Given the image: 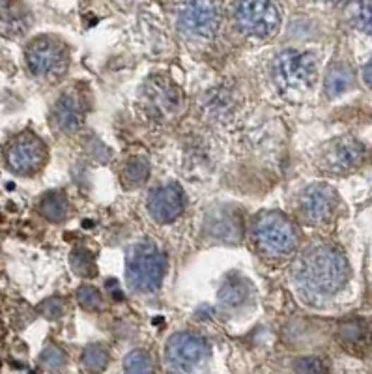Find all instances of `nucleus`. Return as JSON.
I'll use <instances>...</instances> for the list:
<instances>
[{
    "mask_svg": "<svg viewBox=\"0 0 372 374\" xmlns=\"http://www.w3.org/2000/svg\"><path fill=\"white\" fill-rule=\"evenodd\" d=\"M348 279L346 258L328 243L307 247L294 264V281L307 301H324L335 296Z\"/></svg>",
    "mask_w": 372,
    "mask_h": 374,
    "instance_id": "f257e3e1",
    "label": "nucleus"
},
{
    "mask_svg": "<svg viewBox=\"0 0 372 374\" xmlns=\"http://www.w3.org/2000/svg\"><path fill=\"white\" fill-rule=\"evenodd\" d=\"M37 212L43 219L51 221V223H62L69 214L68 198L60 191L45 193L37 203Z\"/></svg>",
    "mask_w": 372,
    "mask_h": 374,
    "instance_id": "f3484780",
    "label": "nucleus"
},
{
    "mask_svg": "<svg viewBox=\"0 0 372 374\" xmlns=\"http://www.w3.org/2000/svg\"><path fill=\"white\" fill-rule=\"evenodd\" d=\"M32 25V17L27 6L21 2H8L0 8V36L21 37Z\"/></svg>",
    "mask_w": 372,
    "mask_h": 374,
    "instance_id": "2eb2a0df",
    "label": "nucleus"
},
{
    "mask_svg": "<svg viewBox=\"0 0 372 374\" xmlns=\"http://www.w3.org/2000/svg\"><path fill=\"white\" fill-rule=\"evenodd\" d=\"M221 16L215 0H181L176 10V25L184 36L208 40L217 32Z\"/></svg>",
    "mask_w": 372,
    "mask_h": 374,
    "instance_id": "6e6552de",
    "label": "nucleus"
},
{
    "mask_svg": "<svg viewBox=\"0 0 372 374\" xmlns=\"http://www.w3.org/2000/svg\"><path fill=\"white\" fill-rule=\"evenodd\" d=\"M167 363L172 370L189 374L210 358V346L195 333L181 332L169 339L165 348Z\"/></svg>",
    "mask_w": 372,
    "mask_h": 374,
    "instance_id": "1a4fd4ad",
    "label": "nucleus"
},
{
    "mask_svg": "<svg viewBox=\"0 0 372 374\" xmlns=\"http://www.w3.org/2000/svg\"><path fill=\"white\" fill-rule=\"evenodd\" d=\"M69 264L73 267V272L77 275H83V277H92L96 275V264H94V258L88 255L83 249H77V251L71 253L69 257Z\"/></svg>",
    "mask_w": 372,
    "mask_h": 374,
    "instance_id": "393cba45",
    "label": "nucleus"
},
{
    "mask_svg": "<svg viewBox=\"0 0 372 374\" xmlns=\"http://www.w3.org/2000/svg\"><path fill=\"white\" fill-rule=\"evenodd\" d=\"M40 363L45 367L47 370H53V373H59V370H62L66 367V354L62 348L54 346V344H51V346L43 348L42 356H40Z\"/></svg>",
    "mask_w": 372,
    "mask_h": 374,
    "instance_id": "a878e982",
    "label": "nucleus"
},
{
    "mask_svg": "<svg viewBox=\"0 0 372 374\" xmlns=\"http://www.w3.org/2000/svg\"><path fill=\"white\" fill-rule=\"evenodd\" d=\"M204 109H206L208 114H212V116L215 118L227 116V114L232 111V97H230V92H208L206 99H204Z\"/></svg>",
    "mask_w": 372,
    "mask_h": 374,
    "instance_id": "412c9836",
    "label": "nucleus"
},
{
    "mask_svg": "<svg viewBox=\"0 0 372 374\" xmlns=\"http://www.w3.org/2000/svg\"><path fill=\"white\" fill-rule=\"evenodd\" d=\"M62 310H64V303H62V299L59 298L45 299V301L40 305V313H42L45 318H49V320L59 318V316L62 315Z\"/></svg>",
    "mask_w": 372,
    "mask_h": 374,
    "instance_id": "c756f323",
    "label": "nucleus"
},
{
    "mask_svg": "<svg viewBox=\"0 0 372 374\" xmlns=\"http://www.w3.org/2000/svg\"><path fill=\"white\" fill-rule=\"evenodd\" d=\"M167 272L165 255L150 240L137 241L128 253L126 277L135 292L152 294L157 292Z\"/></svg>",
    "mask_w": 372,
    "mask_h": 374,
    "instance_id": "f03ea898",
    "label": "nucleus"
},
{
    "mask_svg": "<svg viewBox=\"0 0 372 374\" xmlns=\"http://www.w3.org/2000/svg\"><path fill=\"white\" fill-rule=\"evenodd\" d=\"M352 80H354V73L346 64H335L331 66L328 75H325V94L328 97H337L340 94H344L348 88L352 86Z\"/></svg>",
    "mask_w": 372,
    "mask_h": 374,
    "instance_id": "6ab92c4d",
    "label": "nucleus"
},
{
    "mask_svg": "<svg viewBox=\"0 0 372 374\" xmlns=\"http://www.w3.org/2000/svg\"><path fill=\"white\" fill-rule=\"evenodd\" d=\"M77 301L83 309L86 310H100L103 309V298L100 290L94 289L92 284H83L77 290Z\"/></svg>",
    "mask_w": 372,
    "mask_h": 374,
    "instance_id": "bb28decb",
    "label": "nucleus"
},
{
    "mask_svg": "<svg viewBox=\"0 0 372 374\" xmlns=\"http://www.w3.org/2000/svg\"><path fill=\"white\" fill-rule=\"evenodd\" d=\"M208 232L221 241H238L241 238V219L236 212H227L224 208H219L217 212L208 215L206 221Z\"/></svg>",
    "mask_w": 372,
    "mask_h": 374,
    "instance_id": "dca6fc26",
    "label": "nucleus"
},
{
    "mask_svg": "<svg viewBox=\"0 0 372 374\" xmlns=\"http://www.w3.org/2000/svg\"><path fill=\"white\" fill-rule=\"evenodd\" d=\"M80 363L88 373H102L105 370V367L109 365V352L102 344H88L85 348V352L80 356Z\"/></svg>",
    "mask_w": 372,
    "mask_h": 374,
    "instance_id": "aec40b11",
    "label": "nucleus"
},
{
    "mask_svg": "<svg viewBox=\"0 0 372 374\" xmlns=\"http://www.w3.org/2000/svg\"><path fill=\"white\" fill-rule=\"evenodd\" d=\"M47 161V146L30 131L16 135L4 148V163L11 174L21 178L34 176Z\"/></svg>",
    "mask_w": 372,
    "mask_h": 374,
    "instance_id": "0eeeda50",
    "label": "nucleus"
},
{
    "mask_svg": "<svg viewBox=\"0 0 372 374\" xmlns=\"http://www.w3.org/2000/svg\"><path fill=\"white\" fill-rule=\"evenodd\" d=\"M86 118L83 97L75 92H64L54 103L53 122L62 133H75L83 128Z\"/></svg>",
    "mask_w": 372,
    "mask_h": 374,
    "instance_id": "4468645a",
    "label": "nucleus"
},
{
    "mask_svg": "<svg viewBox=\"0 0 372 374\" xmlns=\"http://www.w3.org/2000/svg\"><path fill=\"white\" fill-rule=\"evenodd\" d=\"M25 62L36 79H59L69 64L68 49L59 37L37 36L25 49Z\"/></svg>",
    "mask_w": 372,
    "mask_h": 374,
    "instance_id": "39448f33",
    "label": "nucleus"
},
{
    "mask_svg": "<svg viewBox=\"0 0 372 374\" xmlns=\"http://www.w3.org/2000/svg\"><path fill=\"white\" fill-rule=\"evenodd\" d=\"M292 367L298 374H328L330 373L328 363H325L324 359L314 358V356H305V358L294 359Z\"/></svg>",
    "mask_w": 372,
    "mask_h": 374,
    "instance_id": "cd10ccee",
    "label": "nucleus"
},
{
    "mask_svg": "<svg viewBox=\"0 0 372 374\" xmlns=\"http://www.w3.org/2000/svg\"><path fill=\"white\" fill-rule=\"evenodd\" d=\"M122 2H128V4H135V2H140V0H122Z\"/></svg>",
    "mask_w": 372,
    "mask_h": 374,
    "instance_id": "2f4dec72",
    "label": "nucleus"
},
{
    "mask_svg": "<svg viewBox=\"0 0 372 374\" xmlns=\"http://www.w3.org/2000/svg\"><path fill=\"white\" fill-rule=\"evenodd\" d=\"M339 195L328 183L307 186L298 197V212L307 223L322 224L335 215Z\"/></svg>",
    "mask_w": 372,
    "mask_h": 374,
    "instance_id": "9b49d317",
    "label": "nucleus"
},
{
    "mask_svg": "<svg viewBox=\"0 0 372 374\" xmlns=\"http://www.w3.org/2000/svg\"><path fill=\"white\" fill-rule=\"evenodd\" d=\"M367 159V148L354 137H340L331 140L318 154V165L322 171L333 172V174H344V172L356 171Z\"/></svg>",
    "mask_w": 372,
    "mask_h": 374,
    "instance_id": "9d476101",
    "label": "nucleus"
},
{
    "mask_svg": "<svg viewBox=\"0 0 372 374\" xmlns=\"http://www.w3.org/2000/svg\"><path fill=\"white\" fill-rule=\"evenodd\" d=\"M186 206V197L174 183L155 187L148 197V212L157 223H172L178 219Z\"/></svg>",
    "mask_w": 372,
    "mask_h": 374,
    "instance_id": "f8f14e48",
    "label": "nucleus"
},
{
    "mask_svg": "<svg viewBox=\"0 0 372 374\" xmlns=\"http://www.w3.org/2000/svg\"><path fill=\"white\" fill-rule=\"evenodd\" d=\"M273 79L287 92H304L316 79V62L308 53L298 49H284L273 60Z\"/></svg>",
    "mask_w": 372,
    "mask_h": 374,
    "instance_id": "423d86ee",
    "label": "nucleus"
},
{
    "mask_svg": "<svg viewBox=\"0 0 372 374\" xmlns=\"http://www.w3.org/2000/svg\"><path fill=\"white\" fill-rule=\"evenodd\" d=\"M146 111L157 120L178 114L181 109V96L167 80H152L144 94Z\"/></svg>",
    "mask_w": 372,
    "mask_h": 374,
    "instance_id": "ddd939ff",
    "label": "nucleus"
},
{
    "mask_svg": "<svg viewBox=\"0 0 372 374\" xmlns=\"http://www.w3.org/2000/svg\"><path fill=\"white\" fill-rule=\"evenodd\" d=\"M232 21L245 36L266 40L281 27L282 10L277 0H234Z\"/></svg>",
    "mask_w": 372,
    "mask_h": 374,
    "instance_id": "20e7f679",
    "label": "nucleus"
},
{
    "mask_svg": "<svg viewBox=\"0 0 372 374\" xmlns=\"http://www.w3.org/2000/svg\"><path fill=\"white\" fill-rule=\"evenodd\" d=\"M340 339L348 346H363L368 341V327L363 322H348L340 327Z\"/></svg>",
    "mask_w": 372,
    "mask_h": 374,
    "instance_id": "b1692460",
    "label": "nucleus"
},
{
    "mask_svg": "<svg viewBox=\"0 0 372 374\" xmlns=\"http://www.w3.org/2000/svg\"><path fill=\"white\" fill-rule=\"evenodd\" d=\"M150 176V163L144 157H131L126 163L122 172L124 182L128 186H140L148 180Z\"/></svg>",
    "mask_w": 372,
    "mask_h": 374,
    "instance_id": "4be33fe9",
    "label": "nucleus"
},
{
    "mask_svg": "<svg viewBox=\"0 0 372 374\" xmlns=\"http://www.w3.org/2000/svg\"><path fill=\"white\" fill-rule=\"evenodd\" d=\"M253 240L256 249L266 257H287L298 247V230L281 212H264L253 223Z\"/></svg>",
    "mask_w": 372,
    "mask_h": 374,
    "instance_id": "7ed1b4c3",
    "label": "nucleus"
},
{
    "mask_svg": "<svg viewBox=\"0 0 372 374\" xmlns=\"http://www.w3.org/2000/svg\"><path fill=\"white\" fill-rule=\"evenodd\" d=\"M217 298L224 309H238L249 298V284L245 283L244 279L230 277L221 286Z\"/></svg>",
    "mask_w": 372,
    "mask_h": 374,
    "instance_id": "a211bd4d",
    "label": "nucleus"
},
{
    "mask_svg": "<svg viewBox=\"0 0 372 374\" xmlns=\"http://www.w3.org/2000/svg\"><path fill=\"white\" fill-rule=\"evenodd\" d=\"M124 370L126 374H154V363H152L148 352L133 350L124 359Z\"/></svg>",
    "mask_w": 372,
    "mask_h": 374,
    "instance_id": "5701e85b",
    "label": "nucleus"
},
{
    "mask_svg": "<svg viewBox=\"0 0 372 374\" xmlns=\"http://www.w3.org/2000/svg\"><path fill=\"white\" fill-rule=\"evenodd\" d=\"M363 79H365V83L372 88V59L368 60V64L365 66V70H363Z\"/></svg>",
    "mask_w": 372,
    "mask_h": 374,
    "instance_id": "7c9ffc66",
    "label": "nucleus"
},
{
    "mask_svg": "<svg viewBox=\"0 0 372 374\" xmlns=\"http://www.w3.org/2000/svg\"><path fill=\"white\" fill-rule=\"evenodd\" d=\"M354 23L363 32L372 34V0H359L354 11Z\"/></svg>",
    "mask_w": 372,
    "mask_h": 374,
    "instance_id": "c85d7f7f",
    "label": "nucleus"
}]
</instances>
